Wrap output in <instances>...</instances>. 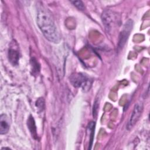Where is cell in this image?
Listing matches in <instances>:
<instances>
[{
	"instance_id": "cell-1",
	"label": "cell",
	"mask_w": 150,
	"mask_h": 150,
	"mask_svg": "<svg viewBox=\"0 0 150 150\" xmlns=\"http://www.w3.org/2000/svg\"><path fill=\"white\" fill-rule=\"evenodd\" d=\"M37 25L45 38L53 43H58L61 36L56 26L47 10L40 7L36 13Z\"/></svg>"
},
{
	"instance_id": "cell-2",
	"label": "cell",
	"mask_w": 150,
	"mask_h": 150,
	"mask_svg": "<svg viewBox=\"0 0 150 150\" xmlns=\"http://www.w3.org/2000/svg\"><path fill=\"white\" fill-rule=\"evenodd\" d=\"M70 81L74 87H81L86 91L90 90L91 83L84 74L82 73H75L70 77Z\"/></svg>"
},
{
	"instance_id": "cell-3",
	"label": "cell",
	"mask_w": 150,
	"mask_h": 150,
	"mask_svg": "<svg viewBox=\"0 0 150 150\" xmlns=\"http://www.w3.org/2000/svg\"><path fill=\"white\" fill-rule=\"evenodd\" d=\"M133 25H134L133 21L129 19L127 21H126V22L123 25L122 29L120 32L119 38H118V46H117V48L118 50H121L125 46L128 39V37L130 35V33L132 29Z\"/></svg>"
},
{
	"instance_id": "cell-4",
	"label": "cell",
	"mask_w": 150,
	"mask_h": 150,
	"mask_svg": "<svg viewBox=\"0 0 150 150\" xmlns=\"http://www.w3.org/2000/svg\"><path fill=\"white\" fill-rule=\"evenodd\" d=\"M144 109V105L142 102L137 103L133 109L132 114L129 118L128 122L127 124V128L128 130L131 129L135 125L139 120Z\"/></svg>"
},
{
	"instance_id": "cell-5",
	"label": "cell",
	"mask_w": 150,
	"mask_h": 150,
	"mask_svg": "<svg viewBox=\"0 0 150 150\" xmlns=\"http://www.w3.org/2000/svg\"><path fill=\"white\" fill-rule=\"evenodd\" d=\"M101 20L106 32L109 33L114 23V16L110 10H105L101 15Z\"/></svg>"
},
{
	"instance_id": "cell-6",
	"label": "cell",
	"mask_w": 150,
	"mask_h": 150,
	"mask_svg": "<svg viewBox=\"0 0 150 150\" xmlns=\"http://www.w3.org/2000/svg\"><path fill=\"white\" fill-rule=\"evenodd\" d=\"M9 129V124L6 119L5 114H1L0 116V134L1 135L6 134Z\"/></svg>"
},
{
	"instance_id": "cell-7",
	"label": "cell",
	"mask_w": 150,
	"mask_h": 150,
	"mask_svg": "<svg viewBox=\"0 0 150 150\" xmlns=\"http://www.w3.org/2000/svg\"><path fill=\"white\" fill-rule=\"evenodd\" d=\"M8 58L9 62L13 65H17L19 61V53L14 50V49H10L8 52Z\"/></svg>"
},
{
	"instance_id": "cell-8",
	"label": "cell",
	"mask_w": 150,
	"mask_h": 150,
	"mask_svg": "<svg viewBox=\"0 0 150 150\" xmlns=\"http://www.w3.org/2000/svg\"><path fill=\"white\" fill-rule=\"evenodd\" d=\"M94 128H95V123L93 121L90 122L88 124V129H89V131H90V147H88V149H91V146H92V144H93V140L94 138Z\"/></svg>"
},
{
	"instance_id": "cell-9",
	"label": "cell",
	"mask_w": 150,
	"mask_h": 150,
	"mask_svg": "<svg viewBox=\"0 0 150 150\" xmlns=\"http://www.w3.org/2000/svg\"><path fill=\"white\" fill-rule=\"evenodd\" d=\"M99 107V100L96 98L94 102L93 107V117L96 118L97 116V112Z\"/></svg>"
},
{
	"instance_id": "cell-10",
	"label": "cell",
	"mask_w": 150,
	"mask_h": 150,
	"mask_svg": "<svg viewBox=\"0 0 150 150\" xmlns=\"http://www.w3.org/2000/svg\"><path fill=\"white\" fill-rule=\"evenodd\" d=\"M71 2L79 9L80 10H84L85 8L84 5L81 1H71Z\"/></svg>"
},
{
	"instance_id": "cell-11",
	"label": "cell",
	"mask_w": 150,
	"mask_h": 150,
	"mask_svg": "<svg viewBox=\"0 0 150 150\" xmlns=\"http://www.w3.org/2000/svg\"><path fill=\"white\" fill-rule=\"evenodd\" d=\"M36 106L38 108V109L42 111L45 107V103L43 98H39L36 102Z\"/></svg>"
}]
</instances>
